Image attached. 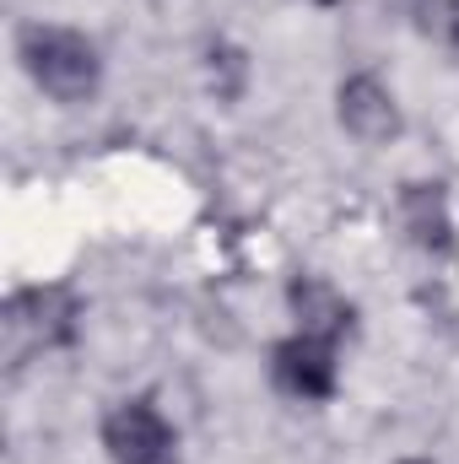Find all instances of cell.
Here are the masks:
<instances>
[{"label": "cell", "mask_w": 459, "mask_h": 464, "mask_svg": "<svg viewBox=\"0 0 459 464\" xmlns=\"http://www.w3.org/2000/svg\"><path fill=\"white\" fill-rule=\"evenodd\" d=\"M16 54L33 76V87L54 103H87L103 82V60L93 49V38L71 33V27H49V22H33L22 27L16 38Z\"/></svg>", "instance_id": "1"}, {"label": "cell", "mask_w": 459, "mask_h": 464, "mask_svg": "<svg viewBox=\"0 0 459 464\" xmlns=\"http://www.w3.org/2000/svg\"><path fill=\"white\" fill-rule=\"evenodd\" d=\"M5 330L16 351H54L71 346L82 330V303L65 286H27L5 308Z\"/></svg>", "instance_id": "2"}, {"label": "cell", "mask_w": 459, "mask_h": 464, "mask_svg": "<svg viewBox=\"0 0 459 464\" xmlns=\"http://www.w3.org/2000/svg\"><path fill=\"white\" fill-rule=\"evenodd\" d=\"M103 449L114 464H179V432L151 400H119L103 416Z\"/></svg>", "instance_id": "3"}, {"label": "cell", "mask_w": 459, "mask_h": 464, "mask_svg": "<svg viewBox=\"0 0 459 464\" xmlns=\"http://www.w3.org/2000/svg\"><path fill=\"white\" fill-rule=\"evenodd\" d=\"M270 378L281 394L303 400V405H319L336 394L341 383V362H336V346L330 341H314V335H287L270 346Z\"/></svg>", "instance_id": "4"}, {"label": "cell", "mask_w": 459, "mask_h": 464, "mask_svg": "<svg viewBox=\"0 0 459 464\" xmlns=\"http://www.w3.org/2000/svg\"><path fill=\"white\" fill-rule=\"evenodd\" d=\"M336 114H341L346 135L362 146H384L400 135V103L378 76H346L336 92Z\"/></svg>", "instance_id": "5"}, {"label": "cell", "mask_w": 459, "mask_h": 464, "mask_svg": "<svg viewBox=\"0 0 459 464\" xmlns=\"http://www.w3.org/2000/svg\"><path fill=\"white\" fill-rule=\"evenodd\" d=\"M287 308L298 319V335H314V341H330V346H341L346 335H351V319H356V308L346 303L325 276H292Z\"/></svg>", "instance_id": "6"}, {"label": "cell", "mask_w": 459, "mask_h": 464, "mask_svg": "<svg viewBox=\"0 0 459 464\" xmlns=\"http://www.w3.org/2000/svg\"><path fill=\"white\" fill-rule=\"evenodd\" d=\"M400 227L416 248L444 254L454 243V217H449V195L444 184H405L400 189Z\"/></svg>", "instance_id": "7"}, {"label": "cell", "mask_w": 459, "mask_h": 464, "mask_svg": "<svg viewBox=\"0 0 459 464\" xmlns=\"http://www.w3.org/2000/svg\"><path fill=\"white\" fill-rule=\"evenodd\" d=\"M411 22L422 38H433L438 49L459 54V0H405Z\"/></svg>", "instance_id": "8"}, {"label": "cell", "mask_w": 459, "mask_h": 464, "mask_svg": "<svg viewBox=\"0 0 459 464\" xmlns=\"http://www.w3.org/2000/svg\"><path fill=\"white\" fill-rule=\"evenodd\" d=\"M206 71H211V87H217L222 103H238V98H243V87H249V60H243V49H232V44H211Z\"/></svg>", "instance_id": "9"}, {"label": "cell", "mask_w": 459, "mask_h": 464, "mask_svg": "<svg viewBox=\"0 0 459 464\" xmlns=\"http://www.w3.org/2000/svg\"><path fill=\"white\" fill-rule=\"evenodd\" d=\"M400 464H433V459H400Z\"/></svg>", "instance_id": "10"}, {"label": "cell", "mask_w": 459, "mask_h": 464, "mask_svg": "<svg viewBox=\"0 0 459 464\" xmlns=\"http://www.w3.org/2000/svg\"><path fill=\"white\" fill-rule=\"evenodd\" d=\"M319 5H336V0H319Z\"/></svg>", "instance_id": "11"}]
</instances>
